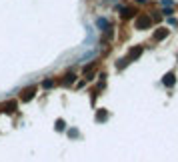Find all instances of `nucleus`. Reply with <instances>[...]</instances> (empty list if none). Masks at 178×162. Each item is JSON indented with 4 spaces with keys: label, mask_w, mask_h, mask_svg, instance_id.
I'll use <instances>...</instances> for the list:
<instances>
[{
    "label": "nucleus",
    "mask_w": 178,
    "mask_h": 162,
    "mask_svg": "<svg viewBox=\"0 0 178 162\" xmlns=\"http://www.w3.org/2000/svg\"><path fill=\"white\" fill-rule=\"evenodd\" d=\"M34 94H36V88H34V86H30V88H26V90L22 92V100H24V102H28L30 98H34Z\"/></svg>",
    "instance_id": "obj_2"
},
{
    "label": "nucleus",
    "mask_w": 178,
    "mask_h": 162,
    "mask_svg": "<svg viewBox=\"0 0 178 162\" xmlns=\"http://www.w3.org/2000/svg\"><path fill=\"white\" fill-rule=\"evenodd\" d=\"M162 4H164V6H166V4L168 6H172V0H162Z\"/></svg>",
    "instance_id": "obj_12"
},
{
    "label": "nucleus",
    "mask_w": 178,
    "mask_h": 162,
    "mask_svg": "<svg viewBox=\"0 0 178 162\" xmlns=\"http://www.w3.org/2000/svg\"><path fill=\"white\" fill-rule=\"evenodd\" d=\"M42 86H44V88H52L54 82H52V80H44V82H42Z\"/></svg>",
    "instance_id": "obj_11"
},
{
    "label": "nucleus",
    "mask_w": 178,
    "mask_h": 162,
    "mask_svg": "<svg viewBox=\"0 0 178 162\" xmlns=\"http://www.w3.org/2000/svg\"><path fill=\"white\" fill-rule=\"evenodd\" d=\"M66 128V122L64 120H56V130H64Z\"/></svg>",
    "instance_id": "obj_7"
},
{
    "label": "nucleus",
    "mask_w": 178,
    "mask_h": 162,
    "mask_svg": "<svg viewBox=\"0 0 178 162\" xmlns=\"http://www.w3.org/2000/svg\"><path fill=\"white\" fill-rule=\"evenodd\" d=\"M74 78H76L74 74H68V76H66V80H64V84H72V82H74Z\"/></svg>",
    "instance_id": "obj_10"
},
{
    "label": "nucleus",
    "mask_w": 178,
    "mask_h": 162,
    "mask_svg": "<svg viewBox=\"0 0 178 162\" xmlns=\"http://www.w3.org/2000/svg\"><path fill=\"white\" fill-rule=\"evenodd\" d=\"M140 52H142V48H134L132 52H130V58H138L140 56Z\"/></svg>",
    "instance_id": "obj_8"
},
{
    "label": "nucleus",
    "mask_w": 178,
    "mask_h": 162,
    "mask_svg": "<svg viewBox=\"0 0 178 162\" xmlns=\"http://www.w3.org/2000/svg\"><path fill=\"white\" fill-rule=\"evenodd\" d=\"M16 108H18L16 100H8V102H4V104L0 106V110H4V112H8V114H10V112H14Z\"/></svg>",
    "instance_id": "obj_1"
},
{
    "label": "nucleus",
    "mask_w": 178,
    "mask_h": 162,
    "mask_svg": "<svg viewBox=\"0 0 178 162\" xmlns=\"http://www.w3.org/2000/svg\"><path fill=\"white\" fill-rule=\"evenodd\" d=\"M166 34H168V30H164V28H160V30H158V32L154 34V38H156V40H162V38H164Z\"/></svg>",
    "instance_id": "obj_5"
},
{
    "label": "nucleus",
    "mask_w": 178,
    "mask_h": 162,
    "mask_svg": "<svg viewBox=\"0 0 178 162\" xmlns=\"http://www.w3.org/2000/svg\"><path fill=\"white\" fill-rule=\"evenodd\" d=\"M136 26H138V28H146V26H150V18H148V16H140L138 22H136Z\"/></svg>",
    "instance_id": "obj_3"
},
{
    "label": "nucleus",
    "mask_w": 178,
    "mask_h": 162,
    "mask_svg": "<svg viewBox=\"0 0 178 162\" xmlns=\"http://www.w3.org/2000/svg\"><path fill=\"white\" fill-rule=\"evenodd\" d=\"M96 24H98L100 28H106V26H108V22H106L104 18H98V20H96Z\"/></svg>",
    "instance_id": "obj_9"
},
{
    "label": "nucleus",
    "mask_w": 178,
    "mask_h": 162,
    "mask_svg": "<svg viewBox=\"0 0 178 162\" xmlns=\"http://www.w3.org/2000/svg\"><path fill=\"white\" fill-rule=\"evenodd\" d=\"M174 74H172V72H168L166 76H164V84H166V86H172V84H174Z\"/></svg>",
    "instance_id": "obj_4"
},
{
    "label": "nucleus",
    "mask_w": 178,
    "mask_h": 162,
    "mask_svg": "<svg viewBox=\"0 0 178 162\" xmlns=\"http://www.w3.org/2000/svg\"><path fill=\"white\" fill-rule=\"evenodd\" d=\"M106 118H108V112H106V110H100V112L96 114V120H98V122H102V120H106Z\"/></svg>",
    "instance_id": "obj_6"
}]
</instances>
